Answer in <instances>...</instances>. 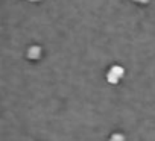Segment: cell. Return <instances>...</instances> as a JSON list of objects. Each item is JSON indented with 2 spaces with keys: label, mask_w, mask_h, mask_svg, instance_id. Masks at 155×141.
<instances>
[{
  "label": "cell",
  "mask_w": 155,
  "mask_h": 141,
  "mask_svg": "<svg viewBox=\"0 0 155 141\" xmlns=\"http://www.w3.org/2000/svg\"><path fill=\"white\" fill-rule=\"evenodd\" d=\"M123 76H125V67H122L120 64H114V65H111V67L108 68L105 79H107L108 84H111V85H117V84L122 81Z\"/></svg>",
  "instance_id": "6da1fadb"
},
{
  "label": "cell",
  "mask_w": 155,
  "mask_h": 141,
  "mask_svg": "<svg viewBox=\"0 0 155 141\" xmlns=\"http://www.w3.org/2000/svg\"><path fill=\"white\" fill-rule=\"evenodd\" d=\"M41 55H43V49H41L40 46H37V44L29 46L28 50H26V56H28V59H31V61H38V59L41 58Z\"/></svg>",
  "instance_id": "7a4b0ae2"
},
{
  "label": "cell",
  "mask_w": 155,
  "mask_h": 141,
  "mask_svg": "<svg viewBox=\"0 0 155 141\" xmlns=\"http://www.w3.org/2000/svg\"><path fill=\"white\" fill-rule=\"evenodd\" d=\"M125 139H126V136L122 132H113L110 135V139L108 141H125Z\"/></svg>",
  "instance_id": "3957f363"
},
{
  "label": "cell",
  "mask_w": 155,
  "mask_h": 141,
  "mask_svg": "<svg viewBox=\"0 0 155 141\" xmlns=\"http://www.w3.org/2000/svg\"><path fill=\"white\" fill-rule=\"evenodd\" d=\"M134 2H135V3H138V5H146V3L149 2V0H134Z\"/></svg>",
  "instance_id": "277c9868"
},
{
  "label": "cell",
  "mask_w": 155,
  "mask_h": 141,
  "mask_svg": "<svg viewBox=\"0 0 155 141\" xmlns=\"http://www.w3.org/2000/svg\"><path fill=\"white\" fill-rule=\"evenodd\" d=\"M28 2H31V3H38V2H41V0H28Z\"/></svg>",
  "instance_id": "5b68a950"
}]
</instances>
